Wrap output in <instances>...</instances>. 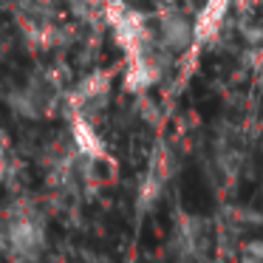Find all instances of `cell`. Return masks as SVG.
Here are the masks:
<instances>
[{
  "label": "cell",
  "mask_w": 263,
  "mask_h": 263,
  "mask_svg": "<svg viewBox=\"0 0 263 263\" xmlns=\"http://www.w3.org/2000/svg\"><path fill=\"white\" fill-rule=\"evenodd\" d=\"M71 142H74V150L80 159L91 161V164L105 159V142L97 133V127H93L91 116L71 114Z\"/></svg>",
  "instance_id": "5"
},
{
  "label": "cell",
  "mask_w": 263,
  "mask_h": 263,
  "mask_svg": "<svg viewBox=\"0 0 263 263\" xmlns=\"http://www.w3.org/2000/svg\"><path fill=\"white\" fill-rule=\"evenodd\" d=\"M164 74V65L159 60V43L142 54H130L125 65V88L130 93H147Z\"/></svg>",
  "instance_id": "4"
},
{
  "label": "cell",
  "mask_w": 263,
  "mask_h": 263,
  "mask_svg": "<svg viewBox=\"0 0 263 263\" xmlns=\"http://www.w3.org/2000/svg\"><path fill=\"white\" fill-rule=\"evenodd\" d=\"M229 6H232V0H204V6L198 9V14H195V20H193L195 46L215 40V34L223 29V20H227V14H229Z\"/></svg>",
  "instance_id": "6"
},
{
  "label": "cell",
  "mask_w": 263,
  "mask_h": 263,
  "mask_svg": "<svg viewBox=\"0 0 263 263\" xmlns=\"http://www.w3.org/2000/svg\"><path fill=\"white\" fill-rule=\"evenodd\" d=\"M110 85H114V80H110L108 71H93V74H88L85 80L68 93V110L93 119V114L108 105Z\"/></svg>",
  "instance_id": "3"
},
{
  "label": "cell",
  "mask_w": 263,
  "mask_h": 263,
  "mask_svg": "<svg viewBox=\"0 0 263 263\" xmlns=\"http://www.w3.org/2000/svg\"><path fill=\"white\" fill-rule=\"evenodd\" d=\"M0 232H3V249L23 257V260H34L46 246V227L34 210L9 212Z\"/></svg>",
  "instance_id": "1"
},
{
  "label": "cell",
  "mask_w": 263,
  "mask_h": 263,
  "mask_svg": "<svg viewBox=\"0 0 263 263\" xmlns=\"http://www.w3.org/2000/svg\"><path fill=\"white\" fill-rule=\"evenodd\" d=\"M156 43L167 54H184L195 46L193 20L178 9H164L156 23Z\"/></svg>",
  "instance_id": "2"
},
{
  "label": "cell",
  "mask_w": 263,
  "mask_h": 263,
  "mask_svg": "<svg viewBox=\"0 0 263 263\" xmlns=\"http://www.w3.org/2000/svg\"><path fill=\"white\" fill-rule=\"evenodd\" d=\"M238 263H263V240H249L243 243L238 255Z\"/></svg>",
  "instance_id": "7"
},
{
  "label": "cell",
  "mask_w": 263,
  "mask_h": 263,
  "mask_svg": "<svg viewBox=\"0 0 263 263\" xmlns=\"http://www.w3.org/2000/svg\"><path fill=\"white\" fill-rule=\"evenodd\" d=\"M6 164H9V159H6V142H3V133H0V176L6 173Z\"/></svg>",
  "instance_id": "8"
}]
</instances>
